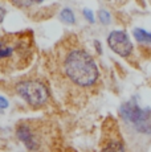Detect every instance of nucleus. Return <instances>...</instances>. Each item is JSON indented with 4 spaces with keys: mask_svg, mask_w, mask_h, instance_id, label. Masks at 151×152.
Here are the masks:
<instances>
[{
    "mask_svg": "<svg viewBox=\"0 0 151 152\" xmlns=\"http://www.w3.org/2000/svg\"><path fill=\"white\" fill-rule=\"evenodd\" d=\"M8 101L5 99L4 97H0V110H4V109H7L8 107Z\"/></svg>",
    "mask_w": 151,
    "mask_h": 152,
    "instance_id": "obj_13",
    "label": "nucleus"
},
{
    "mask_svg": "<svg viewBox=\"0 0 151 152\" xmlns=\"http://www.w3.org/2000/svg\"><path fill=\"white\" fill-rule=\"evenodd\" d=\"M98 17H100V21L102 23V24L106 25L110 23V13L105 10H101L100 12H98Z\"/></svg>",
    "mask_w": 151,
    "mask_h": 152,
    "instance_id": "obj_11",
    "label": "nucleus"
},
{
    "mask_svg": "<svg viewBox=\"0 0 151 152\" xmlns=\"http://www.w3.org/2000/svg\"><path fill=\"white\" fill-rule=\"evenodd\" d=\"M64 69L66 75L80 86H90L98 80L100 74L92 56L81 49H74L66 56Z\"/></svg>",
    "mask_w": 151,
    "mask_h": 152,
    "instance_id": "obj_1",
    "label": "nucleus"
},
{
    "mask_svg": "<svg viewBox=\"0 0 151 152\" xmlns=\"http://www.w3.org/2000/svg\"><path fill=\"white\" fill-rule=\"evenodd\" d=\"M17 138L21 140L23 143L25 144V147L29 148V150L34 151L39 144H37V140L34 138V134L31 131V128L25 124H21L17 127Z\"/></svg>",
    "mask_w": 151,
    "mask_h": 152,
    "instance_id": "obj_5",
    "label": "nucleus"
},
{
    "mask_svg": "<svg viewBox=\"0 0 151 152\" xmlns=\"http://www.w3.org/2000/svg\"><path fill=\"white\" fill-rule=\"evenodd\" d=\"M82 13H84V16L86 17V20H88V21L94 23V16H93V12H92L90 10H84Z\"/></svg>",
    "mask_w": 151,
    "mask_h": 152,
    "instance_id": "obj_12",
    "label": "nucleus"
},
{
    "mask_svg": "<svg viewBox=\"0 0 151 152\" xmlns=\"http://www.w3.org/2000/svg\"><path fill=\"white\" fill-rule=\"evenodd\" d=\"M107 44L110 49L121 57H127L133 52V44L123 31H113L107 37Z\"/></svg>",
    "mask_w": 151,
    "mask_h": 152,
    "instance_id": "obj_4",
    "label": "nucleus"
},
{
    "mask_svg": "<svg viewBox=\"0 0 151 152\" xmlns=\"http://www.w3.org/2000/svg\"><path fill=\"white\" fill-rule=\"evenodd\" d=\"M15 52V46L8 44L4 40H0V60L3 58H10Z\"/></svg>",
    "mask_w": 151,
    "mask_h": 152,
    "instance_id": "obj_6",
    "label": "nucleus"
},
{
    "mask_svg": "<svg viewBox=\"0 0 151 152\" xmlns=\"http://www.w3.org/2000/svg\"><path fill=\"white\" fill-rule=\"evenodd\" d=\"M5 13H7V11L0 5V23H3V20H4V17H5Z\"/></svg>",
    "mask_w": 151,
    "mask_h": 152,
    "instance_id": "obj_14",
    "label": "nucleus"
},
{
    "mask_svg": "<svg viewBox=\"0 0 151 152\" xmlns=\"http://www.w3.org/2000/svg\"><path fill=\"white\" fill-rule=\"evenodd\" d=\"M41 1H44V0H12L13 4L19 5V7H29L34 3H41Z\"/></svg>",
    "mask_w": 151,
    "mask_h": 152,
    "instance_id": "obj_10",
    "label": "nucleus"
},
{
    "mask_svg": "<svg viewBox=\"0 0 151 152\" xmlns=\"http://www.w3.org/2000/svg\"><path fill=\"white\" fill-rule=\"evenodd\" d=\"M119 113L122 118L127 123L134 126L139 132L151 135V110L150 109H141L136 104L135 101H130L122 104Z\"/></svg>",
    "mask_w": 151,
    "mask_h": 152,
    "instance_id": "obj_2",
    "label": "nucleus"
},
{
    "mask_svg": "<svg viewBox=\"0 0 151 152\" xmlns=\"http://www.w3.org/2000/svg\"><path fill=\"white\" fill-rule=\"evenodd\" d=\"M134 37L138 40L139 42H147L151 44V33L146 32L142 28H135L134 29Z\"/></svg>",
    "mask_w": 151,
    "mask_h": 152,
    "instance_id": "obj_7",
    "label": "nucleus"
},
{
    "mask_svg": "<svg viewBox=\"0 0 151 152\" xmlns=\"http://www.w3.org/2000/svg\"><path fill=\"white\" fill-rule=\"evenodd\" d=\"M17 94L32 106H41L49 98L48 89L40 81H24L16 86Z\"/></svg>",
    "mask_w": 151,
    "mask_h": 152,
    "instance_id": "obj_3",
    "label": "nucleus"
},
{
    "mask_svg": "<svg viewBox=\"0 0 151 152\" xmlns=\"http://www.w3.org/2000/svg\"><path fill=\"white\" fill-rule=\"evenodd\" d=\"M102 152H125L123 150V145L118 142H113V143H109L105 148L102 150Z\"/></svg>",
    "mask_w": 151,
    "mask_h": 152,
    "instance_id": "obj_9",
    "label": "nucleus"
},
{
    "mask_svg": "<svg viewBox=\"0 0 151 152\" xmlns=\"http://www.w3.org/2000/svg\"><path fill=\"white\" fill-rule=\"evenodd\" d=\"M60 16H61V20H62L64 23H66V24H73L76 21L74 13L72 12V10H69V8H64V10L61 11Z\"/></svg>",
    "mask_w": 151,
    "mask_h": 152,
    "instance_id": "obj_8",
    "label": "nucleus"
}]
</instances>
